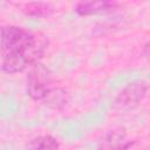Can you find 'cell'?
<instances>
[{"label": "cell", "mask_w": 150, "mask_h": 150, "mask_svg": "<svg viewBox=\"0 0 150 150\" xmlns=\"http://www.w3.org/2000/svg\"><path fill=\"white\" fill-rule=\"evenodd\" d=\"M118 6L117 2L115 1H81L76 5L75 12L81 15V16H87V15H93V14H100V13H105V12H111Z\"/></svg>", "instance_id": "4"}, {"label": "cell", "mask_w": 150, "mask_h": 150, "mask_svg": "<svg viewBox=\"0 0 150 150\" xmlns=\"http://www.w3.org/2000/svg\"><path fill=\"white\" fill-rule=\"evenodd\" d=\"M23 12L29 16L43 18V16L50 15L54 12V9L47 2H29L25 6Z\"/></svg>", "instance_id": "8"}, {"label": "cell", "mask_w": 150, "mask_h": 150, "mask_svg": "<svg viewBox=\"0 0 150 150\" xmlns=\"http://www.w3.org/2000/svg\"><path fill=\"white\" fill-rule=\"evenodd\" d=\"M60 145L55 137L50 135H42L30 139L26 150H59Z\"/></svg>", "instance_id": "6"}, {"label": "cell", "mask_w": 150, "mask_h": 150, "mask_svg": "<svg viewBox=\"0 0 150 150\" xmlns=\"http://www.w3.org/2000/svg\"><path fill=\"white\" fill-rule=\"evenodd\" d=\"M67 93L61 89V88H52L50 91L48 93V95L45 97L43 102L46 103V105L54 108V109H61L62 107H64L66 102H67Z\"/></svg>", "instance_id": "7"}, {"label": "cell", "mask_w": 150, "mask_h": 150, "mask_svg": "<svg viewBox=\"0 0 150 150\" xmlns=\"http://www.w3.org/2000/svg\"><path fill=\"white\" fill-rule=\"evenodd\" d=\"M134 142L125 139V132L123 130H114L105 135L101 141L97 150H127Z\"/></svg>", "instance_id": "5"}, {"label": "cell", "mask_w": 150, "mask_h": 150, "mask_svg": "<svg viewBox=\"0 0 150 150\" xmlns=\"http://www.w3.org/2000/svg\"><path fill=\"white\" fill-rule=\"evenodd\" d=\"M148 50H149V43H145V46H144V55H145V57L149 55Z\"/></svg>", "instance_id": "9"}, {"label": "cell", "mask_w": 150, "mask_h": 150, "mask_svg": "<svg viewBox=\"0 0 150 150\" xmlns=\"http://www.w3.org/2000/svg\"><path fill=\"white\" fill-rule=\"evenodd\" d=\"M148 93V84L145 81H135L125 86L117 95L114 107L120 110H127L136 107L144 100Z\"/></svg>", "instance_id": "3"}, {"label": "cell", "mask_w": 150, "mask_h": 150, "mask_svg": "<svg viewBox=\"0 0 150 150\" xmlns=\"http://www.w3.org/2000/svg\"><path fill=\"white\" fill-rule=\"evenodd\" d=\"M48 48V39L39 32L19 26L0 28L1 69L8 74L21 73L40 62Z\"/></svg>", "instance_id": "1"}, {"label": "cell", "mask_w": 150, "mask_h": 150, "mask_svg": "<svg viewBox=\"0 0 150 150\" xmlns=\"http://www.w3.org/2000/svg\"><path fill=\"white\" fill-rule=\"evenodd\" d=\"M52 81L50 69L41 62L35 63L30 67L26 79L27 94L35 101H43L53 88Z\"/></svg>", "instance_id": "2"}]
</instances>
